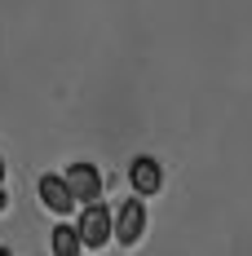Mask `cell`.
I'll return each instance as SVG.
<instances>
[{
	"mask_svg": "<svg viewBox=\"0 0 252 256\" xmlns=\"http://www.w3.org/2000/svg\"><path fill=\"white\" fill-rule=\"evenodd\" d=\"M5 208H9V194H5V186H0V212H5Z\"/></svg>",
	"mask_w": 252,
	"mask_h": 256,
	"instance_id": "7",
	"label": "cell"
},
{
	"mask_svg": "<svg viewBox=\"0 0 252 256\" xmlns=\"http://www.w3.org/2000/svg\"><path fill=\"white\" fill-rule=\"evenodd\" d=\"M111 212H115L111 204H84L76 212V238H80V248L98 252V248L111 243Z\"/></svg>",
	"mask_w": 252,
	"mask_h": 256,
	"instance_id": "1",
	"label": "cell"
},
{
	"mask_svg": "<svg viewBox=\"0 0 252 256\" xmlns=\"http://www.w3.org/2000/svg\"><path fill=\"white\" fill-rule=\"evenodd\" d=\"M36 190H40V204L49 208L53 216H76V212H80L76 199H71V190H67V181L58 177V172H45Z\"/></svg>",
	"mask_w": 252,
	"mask_h": 256,
	"instance_id": "5",
	"label": "cell"
},
{
	"mask_svg": "<svg viewBox=\"0 0 252 256\" xmlns=\"http://www.w3.org/2000/svg\"><path fill=\"white\" fill-rule=\"evenodd\" d=\"M84 248H80L76 238V226H67V221H58L49 230V256H80Z\"/></svg>",
	"mask_w": 252,
	"mask_h": 256,
	"instance_id": "6",
	"label": "cell"
},
{
	"mask_svg": "<svg viewBox=\"0 0 252 256\" xmlns=\"http://www.w3.org/2000/svg\"><path fill=\"white\" fill-rule=\"evenodd\" d=\"M62 181H67V190H71V199H76V208L84 204H102V172L98 164H71L67 172H62Z\"/></svg>",
	"mask_w": 252,
	"mask_h": 256,
	"instance_id": "4",
	"label": "cell"
},
{
	"mask_svg": "<svg viewBox=\"0 0 252 256\" xmlns=\"http://www.w3.org/2000/svg\"><path fill=\"white\" fill-rule=\"evenodd\" d=\"M0 186H5V159H0Z\"/></svg>",
	"mask_w": 252,
	"mask_h": 256,
	"instance_id": "8",
	"label": "cell"
},
{
	"mask_svg": "<svg viewBox=\"0 0 252 256\" xmlns=\"http://www.w3.org/2000/svg\"><path fill=\"white\" fill-rule=\"evenodd\" d=\"M128 186H133V199H155L159 190H164V164L155 159V154H137L133 164H128Z\"/></svg>",
	"mask_w": 252,
	"mask_h": 256,
	"instance_id": "3",
	"label": "cell"
},
{
	"mask_svg": "<svg viewBox=\"0 0 252 256\" xmlns=\"http://www.w3.org/2000/svg\"><path fill=\"white\" fill-rule=\"evenodd\" d=\"M142 234H146V204L142 199H124V204L111 212V243L137 248Z\"/></svg>",
	"mask_w": 252,
	"mask_h": 256,
	"instance_id": "2",
	"label": "cell"
}]
</instances>
